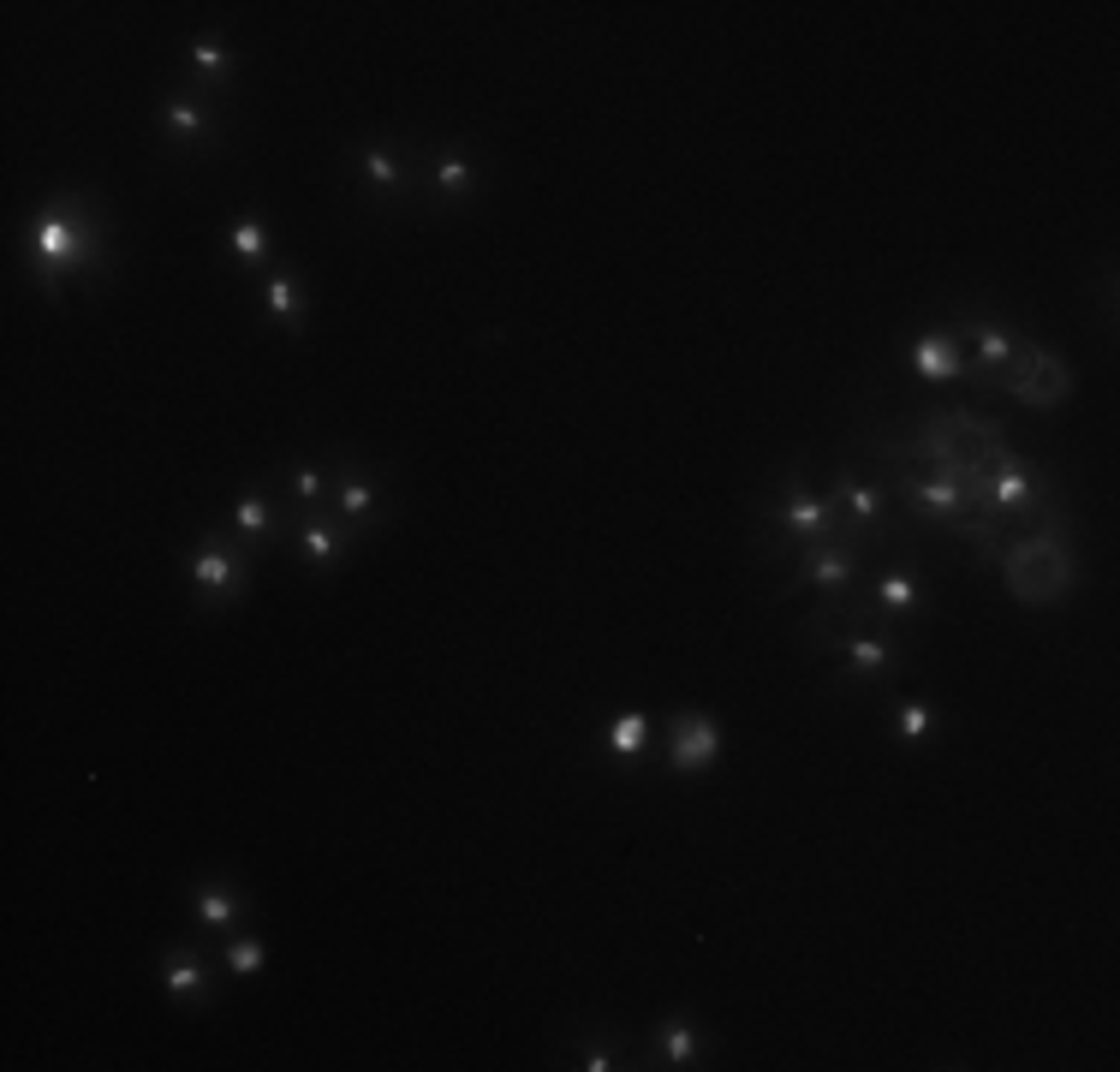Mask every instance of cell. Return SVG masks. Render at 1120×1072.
I'll use <instances>...</instances> for the list:
<instances>
[{
    "label": "cell",
    "mask_w": 1120,
    "mask_h": 1072,
    "mask_svg": "<svg viewBox=\"0 0 1120 1072\" xmlns=\"http://www.w3.org/2000/svg\"><path fill=\"white\" fill-rule=\"evenodd\" d=\"M804 584H817V590H847L852 578H859V555H852V548H817V555L804 560Z\"/></svg>",
    "instance_id": "8992f818"
},
{
    "label": "cell",
    "mask_w": 1120,
    "mask_h": 1072,
    "mask_svg": "<svg viewBox=\"0 0 1120 1072\" xmlns=\"http://www.w3.org/2000/svg\"><path fill=\"white\" fill-rule=\"evenodd\" d=\"M292 495H299V500H317L322 495V471L317 465H299V471H292Z\"/></svg>",
    "instance_id": "83f0119b"
},
{
    "label": "cell",
    "mask_w": 1120,
    "mask_h": 1072,
    "mask_svg": "<svg viewBox=\"0 0 1120 1072\" xmlns=\"http://www.w3.org/2000/svg\"><path fill=\"white\" fill-rule=\"evenodd\" d=\"M239 918V894L233 888H209L198 900V923H209V930H221V923H233Z\"/></svg>",
    "instance_id": "ffe728a7"
},
{
    "label": "cell",
    "mask_w": 1120,
    "mask_h": 1072,
    "mask_svg": "<svg viewBox=\"0 0 1120 1072\" xmlns=\"http://www.w3.org/2000/svg\"><path fill=\"white\" fill-rule=\"evenodd\" d=\"M363 180L381 185V191H394V185H400V161L388 150H363Z\"/></svg>",
    "instance_id": "cb8c5ba5"
},
{
    "label": "cell",
    "mask_w": 1120,
    "mask_h": 1072,
    "mask_svg": "<svg viewBox=\"0 0 1120 1072\" xmlns=\"http://www.w3.org/2000/svg\"><path fill=\"white\" fill-rule=\"evenodd\" d=\"M269 317H281V322L299 317V287H292L287 274H274L269 280Z\"/></svg>",
    "instance_id": "4316f807"
},
{
    "label": "cell",
    "mask_w": 1120,
    "mask_h": 1072,
    "mask_svg": "<svg viewBox=\"0 0 1120 1072\" xmlns=\"http://www.w3.org/2000/svg\"><path fill=\"white\" fill-rule=\"evenodd\" d=\"M644 739H650V721H644V715H621V721H608V751H614V756H632Z\"/></svg>",
    "instance_id": "d6986e66"
},
{
    "label": "cell",
    "mask_w": 1120,
    "mask_h": 1072,
    "mask_svg": "<svg viewBox=\"0 0 1120 1072\" xmlns=\"http://www.w3.org/2000/svg\"><path fill=\"white\" fill-rule=\"evenodd\" d=\"M221 966H227L233 977H257L262 971V948L257 941H227V948H221Z\"/></svg>",
    "instance_id": "7402d4cb"
},
{
    "label": "cell",
    "mask_w": 1120,
    "mask_h": 1072,
    "mask_svg": "<svg viewBox=\"0 0 1120 1072\" xmlns=\"http://www.w3.org/2000/svg\"><path fill=\"white\" fill-rule=\"evenodd\" d=\"M667 745H674V769L680 775H703L715 763V751H722V733L703 715H680V721L667 727Z\"/></svg>",
    "instance_id": "277c9868"
},
{
    "label": "cell",
    "mask_w": 1120,
    "mask_h": 1072,
    "mask_svg": "<svg viewBox=\"0 0 1120 1072\" xmlns=\"http://www.w3.org/2000/svg\"><path fill=\"white\" fill-rule=\"evenodd\" d=\"M191 66H198L203 78H227L233 72V54L221 42H198V48H191Z\"/></svg>",
    "instance_id": "484cf974"
},
{
    "label": "cell",
    "mask_w": 1120,
    "mask_h": 1072,
    "mask_svg": "<svg viewBox=\"0 0 1120 1072\" xmlns=\"http://www.w3.org/2000/svg\"><path fill=\"white\" fill-rule=\"evenodd\" d=\"M31 239H36V262H43V269H61V262H84L90 257V233L66 227V221H43Z\"/></svg>",
    "instance_id": "5b68a950"
},
{
    "label": "cell",
    "mask_w": 1120,
    "mask_h": 1072,
    "mask_svg": "<svg viewBox=\"0 0 1120 1072\" xmlns=\"http://www.w3.org/2000/svg\"><path fill=\"white\" fill-rule=\"evenodd\" d=\"M299 537H304V555L317 560V566H328V560H334V548H340V530H334V525H322V518H304V530H299Z\"/></svg>",
    "instance_id": "44dd1931"
},
{
    "label": "cell",
    "mask_w": 1120,
    "mask_h": 1072,
    "mask_svg": "<svg viewBox=\"0 0 1120 1072\" xmlns=\"http://www.w3.org/2000/svg\"><path fill=\"white\" fill-rule=\"evenodd\" d=\"M191 578H198V590H209V596H221V590H239V578H244V560L233 555V548H221V543H209L198 555V566H191Z\"/></svg>",
    "instance_id": "52a82bcc"
},
{
    "label": "cell",
    "mask_w": 1120,
    "mask_h": 1072,
    "mask_svg": "<svg viewBox=\"0 0 1120 1072\" xmlns=\"http://www.w3.org/2000/svg\"><path fill=\"white\" fill-rule=\"evenodd\" d=\"M834 500H841V513H852V518H859V530H877V518H882V495H877V483H864V477L841 471V477H834Z\"/></svg>",
    "instance_id": "9c48e42d"
},
{
    "label": "cell",
    "mask_w": 1120,
    "mask_h": 1072,
    "mask_svg": "<svg viewBox=\"0 0 1120 1072\" xmlns=\"http://www.w3.org/2000/svg\"><path fill=\"white\" fill-rule=\"evenodd\" d=\"M233 518H239V537H244V543H262V537L274 530V513H269V500H262V495H244Z\"/></svg>",
    "instance_id": "2e32d148"
},
{
    "label": "cell",
    "mask_w": 1120,
    "mask_h": 1072,
    "mask_svg": "<svg viewBox=\"0 0 1120 1072\" xmlns=\"http://www.w3.org/2000/svg\"><path fill=\"white\" fill-rule=\"evenodd\" d=\"M966 334L978 340V358H984V363H1007V358L1019 352V340H1014V334H1007V328H989V322H971Z\"/></svg>",
    "instance_id": "7c38bea8"
},
{
    "label": "cell",
    "mask_w": 1120,
    "mask_h": 1072,
    "mask_svg": "<svg viewBox=\"0 0 1120 1072\" xmlns=\"http://www.w3.org/2000/svg\"><path fill=\"white\" fill-rule=\"evenodd\" d=\"M471 185H477V167H471L459 150H441V191L459 203V197H471Z\"/></svg>",
    "instance_id": "9a60e30c"
},
{
    "label": "cell",
    "mask_w": 1120,
    "mask_h": 1072,
    "mask_svg": "<svg viewBox=\"0 0 1120 1072\" xmlns=\"http://www.w3.org/2000/svg\"><path fill=\"white\" fill-rule=\"evenodd\" d=\"M233 257L239 262H262V251H269V233L257 227V221H244V227H233Z\"/></svg>",
    "instance_id": "603a6c76"
},
{
    "label": "cell",
    "mask_w": 1120,
    "mask_h": 1072,
    "mask_svg": "<svg viewBox=\"0 0 1120 1072\" xmlns=\"http://www.w3.org/2000/svg\"><path fill=\"white\" fill-rule=\"evenodd\" d=\"M162 977H167V989H173V996H198V983H203L198 953H191V948H173V953H167V966H162Z\"/></svg>",
    "instance_id": "8fae6325"
},
{
    "label": "cell",
    "mask_w": 1120,
    "mask_h": 1072,
    "mask_svg": "<svg viewBox=\"0 0 1120 1072\" xmlns=\"http://www.w3.org/2000/svg\"><path fill=\"white\" fill-rule=\"evenodd\" d=\"M912 363H918L923 381H954L960 376V346L954 334H923L918 346H912Z\"/></svg>",
    "instance_id": "ba28073f"
},
{
    "label": "cell",
    "mask_w": 1120,
    "mask_h": 1072,
    "mask_svg": "<svg viewBox=\"0 0 1120 1072\" xmlns=\"http://www.w3.org/2000/svg\"><path fill=\"white\" fill-rule=\"evenodd\" d=\"M162 120H167V132H173V137H198L203 132V107L198 102H167Z\"/></svg>",
    "instance_id": "d4e9b609"
},
{
    "label": "cell",
    "mask_w": 1120,
    "mask_h": 1072,
    "mask_svg": "<svg viewBox=\"0 0 1120 1072\" xmlns=\"http://www.w3.org/2000/svg\"><path fill=\"white\" fill-rule=\"evenodd\" d=\"M841 656H847L852 662V674H888L894 662H900V650H894V644H882V637H847V644H841Z\"/></svg>",
    "instance_id": "30bf717a"
},
{
    "label": "cell",
    "mask_w": 1120,
    "mask_h": 1072,
    "mask_svg": "<svg viewBox=\"0 0 1120 1072\" xmlns=\"http://www.w3.org/2000/svg\"><path fill=\"white\" fill-rule=\"evenodd\" d=\"M334 500H340V513H346V518H370V513H376V483H363V477H340Z\"/></svg>",
    "instance_id": "5bb4252c"
},
{
    "label": "cell",
    "mask_w": 1120,
    "mask_h": 1072,
    "mask_svg": "<svg viewBox=\"0 0 1120 1072\" xmlns=\"http://www.w3.org/2000/svg\"><path fill=\"white\" fill-rule=\"evenodd\" d=\"M1007 393H1014L1019 406H1031V411H1055L1060 399L1073 393V376H1067V363H1060L1055 352L1019 346L1014 358H1007Z\"/></svg>",
    "instance_id": "7a4b0ae2"
},
{
    "label": "cell",
    "mask_w": 1120,
    "mask_h": 1072,
    "mask_svg": "<svg viewBox=\"0 0 1120 1072\" xmlns=\"http://www.w3.org/2000/svg\"><path fill=\"white\" fill-rule=\"evenodd\" d=\"M775 525L787 530L799 548H822L834 537V525H841V500H817V495H787L781 500V513H775Z\"/></svg>",
    "instance_id": "3957f363"
},
{
    "label": "cell",
    "mask_w": 1120,
    "mask_h": 1072,
    "mask_svg": "<svg viewBox=\"0 0 1120 1072\" xmlns=\"http://www.w3.org/2000/svg\"><path fill=\"white\" fill-rule=\"evenodd\" d=\"M877 602L888 608V614H906V608L918 602V578H912V573H882V584H877Z\"/></svg>",
    "instance_id": "e0dca14e"
},
{
    "label": "cell",
    "mask_w": 1120,
    "mask_h": 1072,
    "mask_svg": "<svg viewBox=\"0 0 1120 1072\" xmlns=\"http://www.w3.org/2000/svg\"><path fill=\"white\" fill-rule=\"evenodd\" d=\"M697 1049H703V1042H697L692 1025H680V1019H674V1025H662V1060H667V1067H692Z\"/></svg>",
    "instance_id": "4fadbf2b"
},
{
    "label": "cell",
    "mask_w": 1120,
    "mask_h": 1072,
    "mask_svg": "<svg viewBox=\"0 0 1120 1072\" xmlns=\"http://www.w3.org/2000/svg\"><path fill=\"white\" fill-rule=\"evenodd\" d=\"M996 566L1025 608H1049L1079 584V560H1073V543H1067V525H1060L1055 507L1043 513L1037 530H1019L1014 543H996Z\"/></svg>",
    "instance_id": "6da1fadb"
},
{
    "label": "cell",
    "mask_w": 1120,
    "mask_h": 1072,
    "mask_svg": "<svg viewBox=\"0 0 1120 1072\" xmlns=\"http://www.w3.org/2000/svg\"><path fill=\"white\" fill-rule=\"evenodd\" d=\"M584 1067H591V1072H608V1067H614V1049H591V1055H584Z\"/></svg>",
    "instance_id": "f1b7e54d"
},
{
    "label": "cell",
    "mask_w": 1120,
    "mask_h": 1072,
    "mask_svg": "<svg viewBox=\"0 0 1120 1072\" xmlns=\"http://www.w3.org/2000/svg\"><path fill=\"white\" fill-rule=\"evenodd\" d=\"M930 733H936V710H923V703H906V710H894V739L918 745V739H930Z\"/></svg>",
    "instance_id": "ac0fdd59"
}]
</instances>
